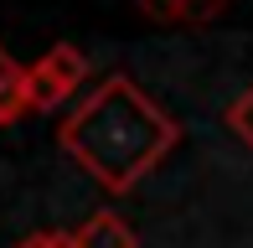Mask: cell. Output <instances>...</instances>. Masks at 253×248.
Here are the masks:
<instances>
[{
	"label": "cell",
	"instance_id": "obj_4",
	"mask_svg": "<svg viewBox=\"0 0 253 248\" xmlns=\"http://www.w3.org/2000/svg\"><path fill=\"white\" fill-rule=\"evenodd\" d=\"M78 248H140V238H134V228L119 212H93L78 228Z\"/></svg>",
	"mask_w": 253,
	"mask_h": 248
},
{
	"label": "cell",
	"instance_id": "obj_3",
	"mask_svg": "<svg viewBox=\"0 0 253 248\" xmlns=\"http://www.w3.org/2000/svg\"><path fill=\"white\" fill-rule=\"evenodd\" d=\"M31 109V67H21L0 47V124H16Z\"/></svg>",
	"mask_w": 253,
	"mask_h": 248
},
{
	"label": "cell",
	"instance_id": "obj_2",
	"mask_svg": "<svg viewBox=\"0 0 253 248\" xmlns=\"http://www.w3.org/2000/svg\"><path fill=\"white\" fill-rule=\"evenodd\" d=\"M88 78V57L67 41H57L42 62H31V109H62Z\"/></svg>",
	"mask_w": 253,
	"mask_h": 248
},
{
	"label": "cell",
	"instance_id": "obj_6",
	"mask_svg": "<svg viewBox=\"0 0 253 248\" xmlns=\"http://www.w3.org/2000/svg\"><path fill=\"white\" fill-rule=\"evenodd\" d=\"M16 248H78V233H57V228H47V233H31V238H21Z\"/></svg>",
	"mask_w": 253,
	"mask_h": 248
},
{
	"label": "cell",
	"instance_id": "obj_1",
	"mask_svg": "<svg viewBox=\"0 0 253 248\" xmlns=\"http://www.w3.org/2000/svg\"><path fill=\"white\" fill-rule=\"evenodd\" d=\"M176 140H181V124L124 73L103 78L93 93L57 124V145L114 197L140 186L176 150Z\"/></svg>",
	"mask_w": 253,
	"mask_h": 248
},
{
	"label": "cell",
	"instance_id": "obj_5",
	"mask_svg": "<svg viewBox=\"0 0 253 248\" xmlns=\"http://www.w3.org/2000/svg\"><path fill=\"white\" fill-rule=\"evenodd\" d=\"M227 129H233L238 140L253 150V88H248V93H238L233 104H227Z\"/></svg>",
	"mask_w": 253,
	"mask_h": 248
}]
</instances>
